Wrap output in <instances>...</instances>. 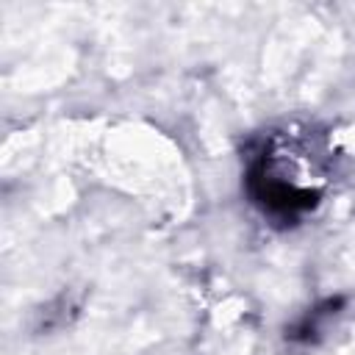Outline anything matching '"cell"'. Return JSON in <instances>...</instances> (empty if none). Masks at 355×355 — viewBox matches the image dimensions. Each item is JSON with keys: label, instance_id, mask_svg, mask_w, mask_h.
<instances>
[{"label": "cell", "instance_id": "1", "mask_svg": "<svg viewBox=\"0 0 355 355\" xmlns=\"http://www.w3.org/2000/svg\"><path fill=\"white\" fill-rule=\"evenodd\" d=\"M333 150L324 130L313 125H280L261 133L244 158V189L250 202L272 225H297L311 214L330 183Z\"/></svg>", "mask_w": 355, "mask_h": 355}]
</instances>
